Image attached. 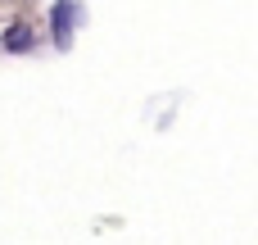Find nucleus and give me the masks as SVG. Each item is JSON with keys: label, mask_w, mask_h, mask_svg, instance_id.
I'll return each instance as SVG.
<instances>
[{"label": "nucleus", "mask_w": 258, "mask_h": 245, "mask_svg": "<svg viewBox=\"0 0 258 245\" xmlns=\"http://www.w3.org/2000/svg\"><path fill=\"white\" fill-rule=\"evenodd\" d=\"M0 50H5V55H32V50H36V32H32L27 23H9V27L0 32Z\"/></svg>", "instance_id": "obj_2"}, {"label": "nucleus", "mask_w": 258, "mask_h": 245, "mask_svg": "<svg viewBox=\"0 0 258 245\" xmlns=\"http://www.w3.org/2000/svg\"><path fill=\"white\" fill-rule=\"evenodd\" d=\"M77 23H82V5H77V0H54V5H50V36H54L59 50L73 45V27H77Z\"/></svg>", "instance_id": "obj_1"}]
</instances>
